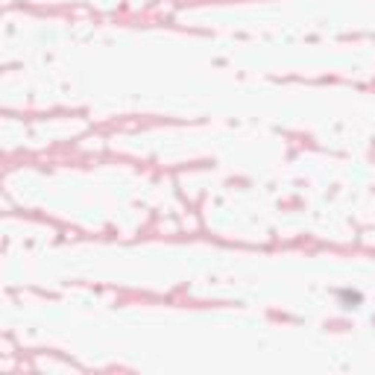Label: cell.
<instances>
[{"instance_id": "cell-1", "label": "cell", "mask_w": 375, "mask_h": 375, "mask_svg": "<svg viewBox=\"0 0 375 375\" xmlns=\"http://www.w3.org/2000/svg\"><path fill=\"white\" fill-rule=\"evenodd\" d=\"M337 296H340V305H343V308H358V305H361V293H352V290H340Z\"/></svg>"}]
</instances>
